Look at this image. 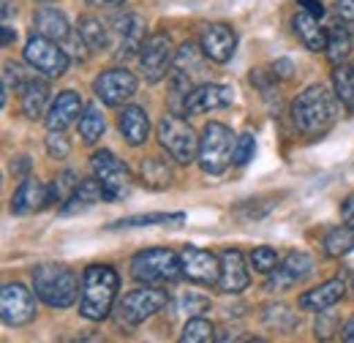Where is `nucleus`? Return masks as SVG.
I'll return each mask as SVG.
<instances>
[{
    "label": "nucleus",
    "instance_id": "obj_28",
    "mask_svg": "<svg viewBox=\"0 0 354 343\" xmlns=\"http://www.w3.org/2000/svg\"><path fill=\"white\" fill-rule=\"evenodd\" d=\"M172 180H175L172 167L158 156H150V158H145L139 164V183L145 188H150V191H164V188L172 185Z\"/></svg>",
    "mask_w": 354,
    "mask_h": 343
},
{
    "label": "nucleus",
    "instance_id": "obj_45",
    "mask_svg": "<svg viewBox=\"0 0 354 343\" xmlns=\"http://www.w3.org/2000/svg\"><path fill=\"white\" fill-rule=\"evenodd\" d=\"M335 14L346 22H354V0H338L335 3Z\"/></svg>",
    "mask_w": 354,
    "mask_h": 343
},
{
    "label": "nucleus",
    "instance_id": "obj_1",
    "mask_svg": "<svg viewBox=\"0 0 354 343\" xmlns=\"http://www.w3.org/2000/svg\"><path fill=\"white\" fill-rule=\"evenodd\" d=\"M341 98L327 90L324 85L306 87L295 101H292V120L300 133L306 136H322L335 126L341 115Z\"/></svg>",
    "mask_w": 354,
    "mask_h": 343
},
{
    "label": "nucleus",
    "instance_id": "obj_38",
    "mask_svg": "<svg viewBox=\"0 0 354 343\" xmlns=\"http://www.w3.org/2000/svg\"><path fill=\"white\" fill-rule=\"evenodd\" d=\"M30 80V74L28 71H22V66L19 63H6L3 66V106H6V101H8V93L14 90V93H22V87L25 82Z\"/></svg>",
    "mask_w": 354,
    "mask_h": 343
},
{
    "label": "nucleus",
    "instance_id": "obj_26",
    "mask_svg": "<svg viewBox=\"0 0 354 343\" xmlns=\"http://www.w3.org/2000/svg\"><path fill=\"white\" fill-rule=\"evenodd\" d=\"M292 28H295L297 39L303 41L306 49H310V52H324L327 49V28H322L319 19L310 17L308 11H300L292 19Z\"/></svg>",
    "mask_w": 354,
    "mask_h": 343
},
{
    "label": "nucleus",
    "instance_id": "obj_5",
    "mask_svg": "<svg viewBox=\"0 0 354 343\" xmlns=\"http://www.w3.org/2000/svg\"><path fill=\"white\" fill-rule=\"evenodd\" d=\"M90 169H93V177L101 183L104 194H106V202H123L131 196L133 188V177L129 167L109 150H98L93 153L90 158Z\"/></svg>",
    "mask_w": 354,
    "mask_h": 343
},
{
    "label": "nucleus",
    "instance_id": "obj_54",
    "mask_svg": "<svg viewBox=\"0 0 354 343\" xmlns=\"http://www.w3.org/2000/svg\"><path fill=\"white\" fill-rule=\"evenodd\" d=\"M352 68H354V63H352Z\"/></svg>",
    "mask_w": 354,
    "mask_h": 343
},
{
    "label": "nucleus",
    "instance_id": "obj_15",
    "mask_svg": "<svg viewBox=\"0 0 354 343\" xmlns=\"http://www.w3.org/2000/svg\"><path fill=\"white\" fill-rule=\"evenodd\" d=\"M199 46L205 49L207 60H213V63H229V60L234 57V49H237V33H234V28L226 25V22L205 25Z\"/></svg>",
    "mask_w": 354,
    "mask_h": 343
},
{
    "label": "nucleus",
    "instance_id": "obj_20",
    "mask_svg": "<svg viewBox=\"0 0 354 343\" xmlns=\"http://www.w3.org/2000/svg\"><path fill=\"white\" fill-rule=\"evenodd\" d=\"M118 33H120V49H118V57H131V55H139L142 44L147 41L145 39V19L139 14H123L118 17Z\"/></svg>",
    "mask_w": 354,
    "mask_h": 343
},
{
    "label": "nucleus",
    "instance_id": "obj_33",
    "mask_svg": "<svg viewBox=\"0 0 354 343\" xmlns=\"http://www.w3.org/2000/svg\"><path fill=\"white\" fill-rule=\"evenodd\" d=\"M333 85H335V95L341 98V104L346 106V112L354 115V68L352 66H335L333 71Z\"/></svg>",
    "mask_w": 354,
    "mask_h": 343
},
{
    "label": "nucleus",
    "instance_id": "obj_43",
    "mask_svg": "<svg viewBox=\"0 0 354 343\" xmlns=\"http://www.w3.org/2000/svg\"><path fill=\"white\" fill-rule=\"evenodd\" d=\"M207 308H210V300L202 295H183V300H180V310H185V313H202Z\"/></svg>",
    "mask_w": 354,
    "mask_h": 343
},
{
    "label": "nucleus",
    "instance_id": "obj_25",
    "mask_svg": "<svg viewBox=\"0 0 354 343\" xmlns=\"http://www.w3.org/2000/svg\"><path fill=\"white\" fill-rule=\"evenodd\" d=\"M19 95H22V112H25V118H30V120L44 118L46 104H49V85H46V80L30 74V80L25 82Z\"/></svg>",
    "mask_w": 354,
    "mask_h": 343
},
{
    "label": "nucleus",
    "instance_id": "obj_41",
    "mask_svg": "<svg viewBox=\"0 0 354 343\" xmlns=\"http://www.w3.org/2000/svg\"><path fill=\"white\" fill-rule=\"evenodd\" d=\"M251 264H254V270H257V272L270 275V272L278 267V254H275V248H270V245H259V248H254V251H251Z\"/></svg>",
    "mask_w": 354,
    "mask_h": 343
},
{
    "label": "nucleus",
    "instance_id": "obj_23",
    "mask_svg": "<svg viewBox=\"0 0 354 343\" xmlns=\"http://www.w3.org/2000/svg\"><path fill=\"white\" fill-rule=\"evenodd\" d=\"M98 202H106V194H104V188H101V183L95 180V177H88V180H80V185H77V191H74V196L60 207V215H74V213H85L90 210L93 205H98Z\"/></svg>",
    "mask_w": 354,
    "mask_h": 343
},
{
    "label": "nucleus",
    "instance_id": "obj_47",
    "mask_svg": "<svg viewBox=\"0 0 354 343\" xmlns=\"http://www.w3.org/2000/svg\"><path fill=\"white\" fill-rule=\"evenodd\" d=\"M341 215H344V223H349V226L354 229V194L344 199V205H341Z\"/></svg>",
    "mask_w": 354,
    "mask_h": 343
},
{
    "label": "nucleus",
    "instance_id": "obj_11",
    "mask_svg": "<svg viewBox=\"0 0 354 343\" xmlns=\"http://www.w3.org/2000/svg\"><path fill=\"white\" fill-rule=\"evenodd\" d=\"M180 267H183V278L199 286H216L221 278V257L196 245H185L180 251Z\"/></svg>",
    "mask_w": 354,
    "mask_h": 343
},
{
    "label": "nucleus",
    "instance_id": "obj_4",
    "mask_svg": "<svg viewBox=\"0 0 354 343\" xmlns=\"http://www.w3.org/2000/svg\"><path fill=\"white\" fill-rule=\"evenodd\" d=\"M183 275L180 257L169 248H147L131 259V278L142 286L172 284Z\"/></svg>",
    "mask_w": 354,
    "mask_h": 343
},
{
    "label": "nucleus",
    "instance_id": "obj_46",
    "mask_svg": "<svg viewBox=\"0 0 354 343\" xmlns=\"http://www.w3.org/2000/svg\"><path fill=\"white\" fill-rule=\"evenodd\" d=\"M297 6H303V11H308L310 17H316V19L324 17V6H322V0H297Z\"/></svg>",
    "mask_w": 354,
    "mask_h": 343
},
{
    "label": "nucleus",
    "instance_id": "obj_40",
    "mask_svg": "<svg viewBox=\"0 0 354 343\" xmlns=\"http://www.w3.org/2000/svg\"><path fill=\"white\" fill-rule=\"evenodd\" d=\"M257 153V142H254V133H240L234 139V153H232V164L234 167H245Z\"/></svg>",
    "mask_w": 354,
    "mask_h": 343
},
{
    "label": "nucleus",
    "instance_id": "obj_49",
    "mask_svg": "<svg viewBox=\"0 0 354 343\" xmlns=\"http://www.w3.org/2000/svg\"><path fill=\"white\" fill-rule=\"evenodd\" d=\"M0 30H3V46H11V44L17 41V30H14L8 22H3Z\"/></svg>",
    "mask_w": 354,
    "mask_h": 343
},
{
    "label": "nucleus",
    "instance_id": "obj_16",
    "mask_svg": "<svg viewBox=\"0 0 354 343\" xmlns=\"http://www.w3.org/2000/svg\"><path fill=\"white\" fill-rule=\"evenodd\" d=\"M49 205H52L49 185L41 183L39 177H25V180L19 183V188L14 191V196H11V213L14 215L41 213Z\"/></svg>",
    "mask_w": 354,
    "mask_h": 343
},
{
    "label": "nucleus",
    "instance_id": "obj_53",
    "mask_svg": "<svg viewBox=\"0 0 354 343\" xmlns=\"http://www.w3.org/2000/svg\"><path fill=\"white\" fill-rule=\"evenodd\" d=\"M36 3H39V6H52L55 0H36Z\"/></svg>",
    "mask_w": 354,
    "mask_h": 343
},
{
    "label": "nucleus",
    "instance_id": "obj_35",
    "mask_svg": "<svg viewBox=\"0 0 354 343\" xmlns=\"http://www.w3.org/2000/svg\"><path fill=\"white\" fill-rule=\"evenodd\" d=\"M262 319H265L267 327H272L278 333H289V330L297 327V316H295V310L289 305H267Z\"/></svg>",
    "mask_w": 354,
    "mask_h": 343
},
{
    "label": "nucleus",
    "instance_id": "obj_56",
    "mask_svg": "<svg viewBox=\"0 0 354 343\" xmlns=\"http://www.w3.org/2000/svg\"><path fill=\"white\" fill-rule=\"evenodd\" d=\"M352 33H354V30H352Z\"/></svg>",
    "mask_w": 354,
    "mask_h": 343
},
{
    "label": "nucleus",
    "instance_id": "obj_18",
    "mask_svg": "<svg viewBox=\"0 0 354 343\" xmlns=\"http://www.w3.org/2000/svg\"><path fill=\"white\" fill-rule=\"evenodd\" d=\"M251 284L245 259L237 248H226L221 254V278H218V289L223 295H240L245 292Z\"/></svg>",
    "mask_w": 354,
    "mask_h": 343
},
{
    "label": "nucleus",
    "instance_id": "obj_39",
    "mask_svg": "<svg viewBox=\"0 0 354 343\" xmlns=\"http://www.w3.org/2000/svg\"><path fill=\"white\" fill-rule=\"evenodd\" d=\"M46 153H49V158H55V161L68 158V156H71V142H68V136H66L63 131L49 129V133H46Z\"/></svg>",
    "mask_w": 354,
    "mask_h": 343
},
{
    "label": "nucleus",
    "instance_id": "obj_10",
    "mask_svg": "<svg viewBox=\"0 0 354 343\" xmlns=\"http://www.w3.org/2000/svg\"><path fill=\"white\" fill-rule=\"evenodd\" d=\"M167 302H169V297H167L164 289H153V286L133 289L118 305V322L129 324V327H136V324L147 322L150 316H156Z\"/></svg>",
    "mask_w": 354,
    "mask_h": 343
},
{
    "label": "nucleus",
    "instance_id": "obj_9",
    "mask_svg": "<svg viewBox=\"0 0 354 343\" xmlns=\"http://www.w3.org/2000/svg\"><path fill=\"white\" fill-rule=\"evenodd\" d=\"M175 46H172V39L169 33H153L147 41L142 44L139 49V68H142V77L156 85L167 77L169 66L175 63Z\"/></svg>",
    "mask_w": 354,
    "mask_h": 343
},
{
    "label": "nucleus",
    "instance_id": "obj_55",
    "mask_svg": "<svg viewBox=\"0 0 354 343\" xmlns=\"http://www.w3.org/2000/svg\"><path fill=\"white\" fill-rule=\"evenodd\" d=\"M352 289H354V284H352Z\"/></svg>",
    "mask_w": 354,
    "mask_h": 343
},
{
    "label": "nucleus",
    "instance_id": "obj_36",
    "mask_svg": "<svg viewBox=\"0 0 354 343\" xmlns=\"http://www.w3.org/2000/svg\"><path fill=\"white\" fill-rule=\"evenodd\" d=\"M77 185H80V177H77V172L66 169L60 172L57 177H55V183L49 185V194H52V205H66L71 196H74V191H77Z\"/></svg>",
    "mask_w": 354,
    "mask_h": 343
},
{
    "label": "nucleus",
    "instance_id": "obj_37",
    "mask_svg": "<svg viewBox=\"0 0 354 343\" xmlns=\"http://www.w3.org/2000/svg\"><path fill=\"white\" fill-rule=\"evenodd\" d=\"M180 341H183V343H210V341H216V327H213L207 319L194 316V319H188V322H185Z\"/></svg>",
    "mask_w": 354,
    "mask_h": 343
},
{
    "label": "nucleus",
    "instance_id": "obj_3",
    "mask_svg": "<svg viewBox=\"0 0 354 343\" xmlns=\"http://www.w3.org/2000/svg\"><path fill=\"white\" fill-rule=\"evenodd\" d=\"M33 289L49 308H68L80 295V278L66 264H39L33 270Z\"/></svg>",
    "mask_w": 354,
    "mask_h": 343
},
{
    "label": "nucleus",
    "instance_id": "obj_14",
    "mask_svg": "<svg viewBox=\"0 0 354 343\" xmlns=\"http://www.w3.org/2000/svg\"><path fill=\"white\" fill-rule=\"evenodd\" d=\"M313 272V257L303 251H292L283 261H278V267L267 275L265 289L267 292H289L297 284H303Z\"/></svg>",
    "mask_w": 354,
    "mask_h": 343
},
{
    "label": "nucleus",
    "instance_id": "obj_34",
    "mask_svg": "<svg viewBox=\"0 0 354 343\" xmlns=\"http://www.w3.org/2000/svg\"><path fill=\"white\" fill-rule=\"evenodd\" d=\"M104 115L98 112V106L95 104H90L85 106V112H82V118H80V136H82V142L85 145H95L101 136H104Z\"/></svg>",
    "mask_w": 354,
    "mask_h": 343
},
{
    "label": "nucleus",
    "instance_id": "obj_42",
    "mask_svg": "<svg viewBox=\"0 0 354 343\" xmlns=\"http://www.w3.org/2000/svg\"><path fill=\"white\" fill-rule=\"evenodd\" d=\"M316 338H322V341H327V338H333L335 333H341V322H338V316L327 308V310H319V319H316Z\"/></svg>",
    "mask_w": 354,
    "mask_h": 343
},
{
    "label": "nucleus",
    "instance_id": "obj_19",
    "mask_svg": "<svg viewBox=\"0 0 354 343\" xmlns=\"http://www.w3.org/2000/svg\"><path fill=\"white\" fill-rule=\"evenodd\" d=\"M82 112H85V106H82L80 93L63 90V93H57V98L52 101V106H49V112H46V126L57 131L68 129L71 123H77V120L82 118Z\"/></svg>",
    "mask_w": 354,
    "mask_h": 343
},
{
    "label": "nucleus",
    "instance_id": "obj_51",
    "mask_svg": "<svg viewBox=\"0 0 354 343\" xmlns=\"http://www.w3.org/2000/svg\"><path fill=\"white\" fill-rule=\"evenodd\" d=\"M0 14H3V22H8V19H11V14H14V0H3Z\"/></svg>",
    "mask_w": 354,
    "mask_h": 343
},
{
    "label": "nucleus",
    "instance_id": "obj_52",
    "mask_svg": "<svg viewBox=\"0 0 354 343\" xmlns=\"http://www.w3.org/2000/svg\"><path fill=\"white\" fill-rule=\"evenodd\" d=\"M90 6H120L123 0H88Z\"/></svg>",
    "mask_w": 354,
    "mask_h": 343
},
{
    "label": "nucleus",
    "instance_id": "obj_31",
    "mask_svg": "<svg viewBox=\"0 0 354 343\" xmlns=\"http://www.w3.org/2000/svg\"><path fill=\"white\" fill-rule=\"evenodd\" d=\"M77 33L82 36V41L88 44L90 52H101V49L109 46V30L98 17H90V14L82 17L80 25H77Z\"/></svg>",
    "mask_w": 354,
    "mask_h": 343
},
{
    "label": "nucleus",
    "instance_id": "obj_7",
    "mask_svg": "<svg viewBox=\"0 0 354 343\" xmlns=\"http://www.w3.org/2000/svg\"><path fill=\"white\" fill-rule=\"evenodd\" d=\"M158 142L177 164H191L199 156V136L175 112L158 120Z\"/></svg>",
    "mask_w": 354,
    "mask_h": 343
},
{
    "label": "nucleus",
    "instance_id": "obj_6",
    "mask_svg": "<svg viewBox=\"0 0 354 343\" xmlns=\"http://www.w3.org/2000/svg\"><path fill=\"white\" fill-rule=\"evenodd\" d=\"M232 153H234V139L232 131L223 123H207L202 136H199V167L205 174H223L226 167L232 164Z\"/></svg>",
    "mask_w": 354,
    "mask_h": 343
},
{
    "label": "nucleus",
    "instance_id": "obj_13",
    "mask_svg": "<svg viewBox=\"0 0 354 343\" xmlns=\"http://www.w3.org/2000/svg\"><path fill=\"white\" fill-rule=\"evenodd\" d=\"M136 87H139V80L133 77L131 71H126V68H109V71H104V74L95 77L93 93H95V98L101 104L120 106V104H126L133 93H136Z\"/></svg>",
    "mask_w": 354,
    "mask_h": 343
},
{
    "label": "nucleus",
    "instance_id": "obj_22",
    "mask_svg": "<svg viewBox=\"0 0 354 343\" xmlns=\"http://www.w3.org/2000/svg\"><path fill=\"white\" fill-rule=\"evenodd\" d=\"M118 129L123 133V139L131 145V147H139L145 145L147 133H150V120H147V112L142 106H123L120 118H118Z\"/></svg>",
    "mask_w": 354,
    "mask_h": 343
},
{
    "label": "nucleus",
    "instance_id": "obj_2",
    "mask_svg": "<svg viewBox=\"0 0 354 343\" xmlns=\"http://www.w3.org/2000/svg\"><path fill=\"white\" fill-rule=\"evenodd\" d=\"M120 289V275L109 264H90L82 275L80 292V316L88 322H101L112 313Z\"/></svg>",
    "mask_w": 354,
    "mask_h": 343
},
{
    "label": "nucleus",
    "instance_id": "obj_29",
    "mask_svg": "<svg viewBox=\"0 0 354 343\" xmlns=\"http://www.w3.org/2000/svg\"><path fill=\"white\" fill-rule=\"evenodd\" d=\"M327 60L333 66H344L352 55V30L349 28H341V25H333L327 28V49H324Z\"/></svg>",
    "mask_w": 354,
    "mask_h": 343
},
{
    "label": "nucleus",
    "instance_id": "obj_24",
    "mask_svg": "<svg viewBox=\"0 0 354 343\" xmlns=\"http://www.w3.org/2000/svg\"><path fill=\"white\" fill-rule=\"evenodd\" d=\"M33 30H36L39 36L52 39V41H66V39L71 36V28H68L66 14L57 11V8H49V6L36 11V17H33Z\"/></svg>",
    "mask_w": 354,
    "mask_h": 343
},
{
    "label": "nucleus",
    "instance_id": "obj_48",
    "mask_svg": "<svg viewBox=\"0 0 354 343\" xmlns=\"http://www.w3.org/2000/svg\"><path fill=\"white\" fill-rule=\"evenodd\" d=\"M28 169H30V158H28V156H19V158H14V161H11V172H14L17 177L28 174Z\"/></svg>",
    "mask_w": 354,
    "mask_h": 343
},
{
    "label": "nucleus",
    "instance_id": "obj_32",
    "mask_svg": "<svg viewBox=\"0 0 354 343\" xmlns=\"http://www.w3.org/2000/svg\"><path fill=\"white\" fill-rule=\"evenodd\" d=\"M354 251V229L349 223L344 226H333L324 234V254L333 259H341Z\"/></svg>",
    "mask_w": 354,
    "mask_h": 343
},
{
    "label": "nucleus",
    "instance_id": "obj_21",
    "mask_svg": "<svg viewBox=\"0 0 354 343\" xmlns=\"http://www.w3.org/2000/svg\"><path fill=\"white\" fill-rule=\"evenodd\" d=\"M344 292H346L344 278H333V281L322 284L319 289H310L306 295H300V308H303V310H313V313L327 310V308H333L335 302H341Z\"/></svg>",
    "mask_w": 354,
    "mask_h": 343
},
{
    "label": "nucleus",
    "instance_id": "obj_27",
    "mask_svg": "<svg viewBox=\"0 0 354 343\" xmlns=\"http://www.w3.org/2000/svg\"><path fill=\"white\" fill-rule=\"evenodd\" d=\"M205 49L202 46H196V44H183L180 49H177L175 55V68L180 74H185L188 80H194V82H199L202 85V80L207 77V63H205Z\"/></svg>",
    "mask_w": 354,
    "mask_h": 343
},
{
    "label": "nucleus",
    "instance_id": "obj_44",
    "mask_svg": "<svg viewBox=\"0 0 354 343\" xmlns=\"http://www.w3.org/2000/svg\"><path fill=\"white\" fill-rule=\"evenodd\" d=\"M270 74H272L275 80H292V77H295V63L286 60V57H283V60H275L272 68H270Z\"/></svg>",
    "mask_w": 354,
    "mask_h": 343
},
{
    "label": "nucleus",
    "instance_id": "obj_50",
    "mask_svg": "<svg viewBox=\"0 0 354 343\" xmlns=\"http://www.w3.org/2000/svg\"><path fill=\"white\" fill-rule=\"evenodd\" d=\"M341 338L346 343H354V316L344 324V330H341Z\"/></svg>",
    "mask_w": 354,
    "mask_h": 343
},
{
    "label": "nucleus",
    "instance_id": "obj_17",
    "mask_svg": "<svg viewBox=\"0 0 354 343\" xmlns=\"http://www.w3.org/2000/svg\"><path fill=\"white\" fill-rule=\"evenodd\" d=\"M234 101V90L229 85H216V82H202L191 90L185 101V115H202L210 109H223Z\"/></svg>",
    "mask_w": 354,
    "mask_h": 343
},
{
    "label": "nucleus",
    "instance_id": "obj_8",
    "mask_svg": "<svg viewBox=\"0 0 354 343\" xmlns=\"http://www.w3.org/2000/svg\"><path fill=\"white\" fill-rule=\"evenodd\" d=\"M25 63L36 74H44L49 80H57V77H63L68 71V52L63 46H57V41L33 33L28 39V44H25Z\"/></svg>",
    "mask_w": 354,
    "mask_h": 343
},
{
    "label": "nucleus",
    "instance_id": "obj_30",
    "mask_svg": "<svg viewBox=\"0 0 354 343\" xmlns=\"http://www.w3.org/2000/svg\"><path fill=\"white\" fill-rule=\"evenodd\" d=\"M185 213H145V215H129L120 218L115 223H109V229H133V226H183Z\"/></svg>",
    "mask_w": 354,
    "mask_h": 343
},
{
    "label": "nucleus",
    "instance_id": "obj_12",
    "mask_svg": "<svg viewBox=\"0 0 354 343\" xmlns=\"http://www.w3.org/2000/svg\"><path fill=\"white\" fill-rule=\"evenodd\" d=\"M0 316L8 327H22L36 319V300L33 292L22 284H6L0 292Z\"/></svg>",
    "mask_w": 354,
    "mask_h": 343
}]
</instances>
